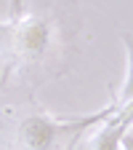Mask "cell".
Here are the masks:
<instances>
[{"label":"cell","mask_w":133,"mask_h":150,"mask_svg":"<svg viewBox=\"0 0 133 150\" xmlns=\"http://www.w3.org/2000/svg\"><path fill=\"white\" fill-rule=\"evenodd\" d=\"M80 35L75 0H37L27 13L0 22V86L13 78L29 88L67 72Z\"/></svg>","instance_id":"cell-1"},{"label":"cell","mask_w":133,"mask_h":150,"mask_svg":"<svg viewBox=\"0 0 133 150\" xmlns=\"http://www.w3.org/2000/svg\"><path fill=\"white\" fill-rule=\"evenodd\" d=\"M123 107V102L112 99L104 110L93 112V115H85V118H53L48 112H29V115L19 118L16 126H13V134H11V145L13 150H53L56 139L64 137V134H72V142L69 147L75 145L85 129H93L99 126L101 121H107L112 112H117Z\"/></svg>","instance_id":"cell-2"},{"label":"cell","mask_w":133,"mask_h":150,"mask_svg":"<svg viewBox=\"0 0 133 150\" xmlns=\"http://www.w3.org/2000/svg\"><path fill=\"white\" fill-rule=\"evenodd\" d=\"M120 147H123V150H133V131H128V134L123 137V142H120Z\"/></svg>","instance_id":"cell-3"}]
</instances>
